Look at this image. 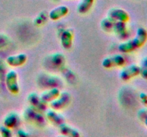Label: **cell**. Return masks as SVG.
I'll use <instances>...</instances> for the list:
<instances>
[{"label": "cell", "instance_id": "cell-1", "mask_svg": "<svg viewBox=\"0 0 147 137\" xmlns=\"http://www.w3.org/2000/svg\"><path fill=\"white\" fill-rule=\"evenodd\" d=\"M147 41V30L143 27L137 29L136 35L131 39L119 44V50L122 53H131L143 47Z\"/></svg>", "mask_w": 147, "mask_h": 137}, {"label": "cell", "instance_id": "cell-2", "mask_svg": "<svg viewBox=\"0 0 147 137\" xmlns=\"http://www.w3.org/2000/svg\"><path fill=\"white\" fill-rule=\"evenodd\" d=\"M23 116L26 121L33 124H35L38 126H43L46 124L45 117L42 115V111H39L37 108H34L31 106L24 110Z\"/></svg>", "mask_w": 147, "mask_h": 137}, {"label": "cell", "instance_id": "cell-3", "mask_svg": "<svg viewBox=\"0 0 147 137\" xmlns=\"http://www.w3.org/2000/svg\"><path fill=\"white\" fill-rule=\"evenodd\" d=\"M5 85L9 93L16 95L20 91L18 81V74L14 70H10L5 76Z\"/></svg>", "mask_w": 147, "mask_h": 137}, {"label": "cell", "instance_id": "cell-4", "mask_svg": "<svg viewBox=\"0 0 147 137\" xmlns=\"http://www.w3.org/2000/svg\"><path fill=\"white\" fill-rule=\"evenodd\" d=\"M126 64V59L121 54H114L106 57L102 61V67L105 68L121 67Z\"/></svg>", "mask_w": 147, "mask_h": 137}, {"label": "cell", "instance_id": "cell-5", "mask_svg": "<svg viewBox=\"0 0 147 137\" xmlns=\"http://www.w3.org/2000/svg\"><path fill=\"white\" fill-rule=\"evenodd\" d=\"M71 101V95L67 91H63L60 92V94L57 98L50 103V106L51 108L60 111L63 109L70 104Z\"/></svg>", "mask_w": 147, "mask_h": 137}, {"label": "cell", "instance_id": "cell-6", "mask_svg": "<svg viewBox=\"0 0 147 137\" xmlns=\"http://www.w3.org/2000/svg\"><path fill=\"white\" fill-rule=\"evenodd\" d=\"M140 66H138L136 64H131L124 67L121 71L119 77L122 81H129L131 78L140 75Z\"/></svg>", "mask_w": 147, "mask_h": 137}, {"label": "cell", "instance_id": "cell-7", "mask_svg": "<svg viewBox=\"0 0 147 137\" xmlns=\"http://www.w3.org/2000/svg\"><path fill=\"white\" fill-rule=\"evenodd\" d=\"M107 17L115 21H122L127 23L130 20V16L126 10L123 9L113 8L108 11Z\"/></svg>", "mask_w": 147, "mask_h": 137}, {"label": "cell", "instance_id": "cell-8", "mask_svg": "<svg viewBox=\"0 0 147 137\" xmlns=\"http://www.w3.org/2000/svg\"><path fill=\"white\" fill-rule=\"evenodd\" d=\"M74 31L72 29H67L62 32L60 35V43L65 49H70L73 45Z\"/></svg>", "mask_w": 147, "mask_h": 137}, {"label": "cell", "instance_id": "cell-9", "mask_svg": "<svg viewBox=\"0 0 147 137\" xmlns=\"http://www.w3.org/2000/svg\"><path fill=\"white\" fill-rule=\"evenodd\" d=\"M27 61V55L24 53L10 55L6 59L7 64L11 67H19L24 65Z\"/></svg>", "mask_w": 147, "mask_h": 137}, {"label": "cell", "instance_id": "cell-10", "mask_svg": "<svg viewBox=\"0 0 147 137\" xmlns=\"http://www.w3.org/2000/svg\"><path fill=\"white\" fill-rule=\"evenodd\" d=\"M69 13V8L65 5H60L55 7L48 14V17L53 21H57L65 17Z\"/></svg>", "mask_w": 147, "mask_h": 137}, {"label": "cell", "instance_id": "cell-11", "mask_svg": "<svg viewBox=\"0 0 147 137\" xmlns=\"http://www.w3.org/2000/svg\"><path fill=\"white\" fill-rule=\"evenodd\" d=\"M27 101L30 103L31 106L37 108V110L42 111V112L45 111L47 108V104H45L42 101L40 96H39L36 93H31L29 94L28 97H27Z\"/></svg>", "mask_w": 147, "mask_h": 137}, {"label": "cell", "instance_id": "cell-12", "mask_svg": "<svg viewBox=\"0 0 147 137\" xmlns=\"http://www.w3.org/2000/svg\"><path fill=\"white\" fill-rule=\"evenodd\" d=\"M21 123V118L17 113L11 112L9 113L4 118L3 124L4 126L9 128H17Z\"/></svg>", "mask_w": 147, "mask_h": 137}, {"label": "cell", "instance_id": "cell-13", "mask_svg": "<svg viewBox=\"0 0 147 137\" xmlns=\"http://www.w3.org/2000/svg\"><path fill=\"white\" fill-rule=\"evenodd\" d=\"M113 31L121 39H126L129 36V31L126 22L116 21Z\"/></svg>", "mask_w": 147, "mask_h": 137}, {"label": "cell", "instance_id": "cell-14", "mask_svg": "<svg viewBox=\"0 0 147 137\" xmlns=\"http://www.w3.org/2000/svg\"><path fill=\"white\" fill-rule=\"evenodd\" d=\"M46 118L50 121L52 124L55 126H60L63 123H65V118L62 114H59L56 110L49 109L46 112Z\"/></svg>", "mask_w": 147, "mask_h": 137}, {"label": "cell", "instance_id": "cell-15", "mask_svg": "<svg viewBox=\"0 0 147 137\" xmlns=\"http://www.w3.org/2000/svg\"><path fill=\"white\" fill-rule=\"evenodd\" d=\"M60 94V89L57 87H53V88H50V89L42 93V94L40 95V98L45 104H47L54 101L55 98H57L59 96Z\"/></svg>", "mask_w": 147, "mask_h": 137}, {"label": "cell", "instance_id": "cell-16", "mask_svg": "<svg viewBox=\"0 0 147 137\" xmlns=\"http://www.w3.org/2000/svg\"><path fill=\"white\" fill-rule=\"evenodd\" d=\"M59 131L60 134L65 136L70 137H79L80 136V131L76 129L74 127L71 126L69 124L63 123L61 125L59 126Z\"/></svg>", "mask_w": 147, "mask_h": 137}, {"label": "cell", "instance_id": "cell-17", "mask_svg": "<svg viewBox=\"0 0 147 137\" xmlns=\"http://www.w3.org/2000/svg\"><path fill=\"white\" fill-rule=\"evenodd\" d=\"M94 1L95 0H81L78 5V12L81 14H86L88 13L93 7Z\"/></svg>", "mask_w": 147, "mask_h": 137}, {"label": "cell", "instance_id": "cell-18", "mask_svg": "<svg viewBox=\"0 0 147 137\" xmlns=\"http://www.w3.org/2000/svg\"><path fill=\"white\" fill-rule=\"evenodd\" d=\"M115 23H116V21L114 20L109 18V17H107L103 19L101 21V22H100V27H101L103 31H106V32H111V31H113Z\"/></svg>", "mask_w": 147, "mask_h": 137}, {"label": "cell", "instance_id": "cell-19", "mask_svg": "<svg viewBox=\"0 0 147 137\" xmlns=\"http://www.w3.org/2000/svg\"><path fill=\"white\" fill-rule=\"evenodd\" d=\"M51 62L55 67H62L65 64V57L62 54H54L51 56Z\"/></svg>", "mask_w": 147, "mask_h": 137}, {"label": "cell", "instance_id": "cell-20", "mask_svg": "<svg viewBox=\"0 0 147 137\" xmlns=\"http://www.w3.org/2000/svg\"><path fill=\"white\" fill-rule=\"evenodd\" d=\"M47 17H48V15H47L45 11H42V12L40 13V14L35 18V19H34V24L37 26L42 25V24H45V23L46 22V21H47Z\"/></svg>", "mask_w": 147, "mask_h": 137}, {"label": "cell", "instance_id": "cell-21", "mask_svg": "<svg viewBox=\"0 0 147 137\" xmlns=\"http://www.w3.org/2000/svg\"><path fill=\"white\" fill-rule=\"evenodd\" d=\"M9 41L10 39L8 36L4 34H0V50L7 47Z\"/></svg>", "mask_w": 147, "mask_h": 137}, {"label": "cell", "instance_id": "cell-22", "mask_svg": "<svg viewBox=\"0 0 147 137\" xmlns=\"http://www.w3.org/2000/svg\"><path fill=\"white\" fill-rule=\"evenodd\" d=\"M0 134L4 137H10L12 136L11 128L3 125L0 126Z\"/></svg>", "mask_w": 147, "mask_h": 137}, {"label": "cell", "instance_id": "cell-23", "mask_svg": "<svg viewBox=\"0 0 147 137\" xmlns=\"http://www.w3.org/2000/svg\"><path fill=\"white\" fill-rule=\"evenodd\" d=\"M139 98H140L141 101H142L144 104L147 105V94L144 92L140 93V94H139Z\"/></svg>", "mask_w": 147, "mask_h": 137}, {"label": "cell", "instance_id": "cell-24", "mask_svg": "<svg viewBox=\"0 0 147 137\" xmlns=\"http://www.w3.org/2000/svg\"><path fill=\"white\" fill-rule=\"evenodd\" d=\"M140 75H141V76L144 78V79L147 80V68H141Z\"/></svg>", "mask_w": 147, "mask_h": 137}, {"label": "cell", "instance_id": "cell-25", "mask_svg": "<svg viewBox=\"0 0 147 137\" xmlns=\"http://www.w3.org/2000/svg\"><path fill=\"white\" fill-rule=\"evenodd\" d=\"M19 136H22V137H24V136H28L29 134L27 132H26L25 131L22 129H20L18 131V133H17Z\"/></svg>", "mask_w": 147, "mask_h": 137}, {"label": "cell", "instance_id": "cell-26", "mask_svg": "<svg viewBox=\"0 0 147 137\" xmlns=\"http://www.w3.org/2000/svg\"><path fill=\"white\" fill-rule=\"evenodd\" d=\"M140 67L141 68H147V57H145V58L143 59V60L142 61V64H141Z\"/></svg>", "mask_w": 147, "mask_h": 137}, {"label": "cell", "instance_id": "cell-27", "mask_svg": "<svg viewBox=\"0 0 147 137\" xmlns=\"http://www.w3.org/2000/svg\"><path fill=\"white\" fill-rule=\"evenodd\" d=\"M144 123L145 126H146V127L147 128V116L145 117V118L144 119Z\"/></svg>", "mask_w": 147, "mask_h": 137}, {"label": "cell", "instance_id": "cell-28", "mask_svg": "<svg viewBox=\"0 0 147 137\" xmlns=\"http://www.w3.org/2000/svg\"><path fill=\"white\" fill-rule=\"evenodd\" d=\"M53 1H59V0H53Z\"/></svg>", "mask_w": 147, "mask_h": 137}]
</instances>
